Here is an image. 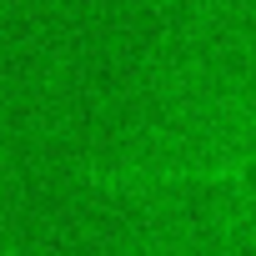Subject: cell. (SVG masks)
Wrapping results in <instances>:
<instances>
[{"label":"cell","instance_id":"cell-1","mask_svg":"<svg viewBox=\"0 0 256 256\" xmlns=\"http://www.w3.org/2000/svg\"><path fill=\"white\" fill-rule=\"evenodd\" d=\"M241 181H246V186H256V161H251V166L241 171Z\"/></svg>","mask_w":256,"mask_h":256}]
</instances>
